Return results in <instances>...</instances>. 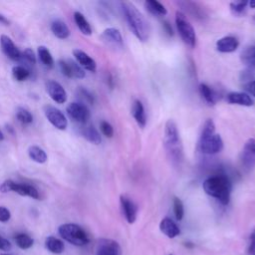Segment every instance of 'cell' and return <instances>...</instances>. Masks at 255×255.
<instances>
[{"instance_id":"4316f807","label":"cell","mask_w":255,"mask_h":255,"mask_svg":"<svg viewBox=\"0 0 255 255\" xmlns=\"http://www.w3.org/2000/svg\"><path fill=\"white\" fill-rule=\"evenodd\" d=\"M45 247L50 252H52L54 254H60L65 249L64 243L60 239H58V238H56L54 236H49V237L46 238V240H45Z\"/></svg>"},{"instance_id":"681fc988","label":"cell","mask_w":255,"mask_h":255,"mask_svg":"<svg viewBox=\"0 0 255 255\" xmlns=\"http://www.w3.org/2000/svg\"><path fill=\"white\" fill-rule=\"evenodd\" d=\"M0 255H10V254H8V253H2V254H0Z\"/></svg>"},{"instance_id":"60d3db41","label":"cell","mask_w":255,"mask_h":255,"mask_svg":"<svg viewBox=\"0 0 255 255\" xmlns=\"http://www.w3.org/2000/svg\"><path fill=\"white\" fill-rule=\"evenodd\" d=\"M245 91L247 92V94L249 96H253L255 97V80L249 81L245 86H244Z\"/></svg>"},{"instance_id":"e575fe53","label":"cell","mask_w":255,"mask_h":255,"mask_svg":"<svg viewBox=\"0 0 255 255\" xmlns=\"http://www.w3.org/2000/svg\"><path fill=\"white\" fill-rule=\"evenodd\" d=\"M173 212L177 220H181L184 215V207L182 201L178 197L173 198Z\"/></svg>"},{"instance_id":"ee69618b","label":"cell","mask_w":255,"mask_h":255,"mask_svg":"<svg viewBox=\"0 0 255 255\" xmlns=\"http://www.w3.org/2000/svg\"><path fill=\"white\" fill-rule=\"evenodd\" d=\"M11 179H7L5 180L1 185H0V191L2 193H6V192H9L11 191Z\"/></svg>"},{"instance_id":"f35d334b","label":"cell","mask_w":255,"mask_h":255,"mask_svg":"<svg viewBox=\"0 0 255 255\" xmlns=\"http://www.w3.org/2000/svg\"><path fill=\"white\" fill-rule=\"evenodd\" d=\"M78 92H79V96H81V98L84 99L85 102L89 103L90 105L94 104V96L89 91H87L86 89L81 88V89H79Z\"/></svg>"},{"instance_id":"b9f144b4","label":"cell","mask_w":255,"mask_h":255,"mask_svg":"<svg viewBox=\"0 0 255 255\" xmlns=\"http://www.w3.org/2000/svg\"><path fill=\"white\" fill-rule=\"evenodd\" d=\"M12 248L11 246V243L4 237H2L0 235V250H3V251H10Z\"/></svg>"},{"instance_id":"f1b7e54d","label":"cell","mask_w":255,"mask_h":255,"mask_svg":"<svg viewBox=\"0 0 255 255\" xmlns=\"http://www.w3.org/2000/svg\"><path fill=\"white\" fill-rule=\"evenodd\" d=\"M38 57L41 63L47 68H52L54 66V60L50 51L45 46L38 47Z\"/></svg>"},{"instance_id":"816d5d0a","label":"cell","mask_w":255,"mask_h":255,"mask_svg":"<svg viewBox=\"0 0 255 255\" xmlns=\"http://www.w3.org/2000/svg\"><path fill=\"white\" fill-rule=\"evenodd\" d=\"M169 255H172V254H169Z\"/></svg>"},{"instance_id":"e0dca14e","label":"cell","mask_w":255,"mask_h":255,"mask_svg":"<svg viewBox=\"0 0 255 255\" xmlns=\"http://www.w3.org/2000/svg\"><path fill=\"white\" fill-rule=\"evenodd\" d=\"M73 55L77 61V63L85 70H88L90 72H95L97 69V64L93 58H91L86 52L75 49L73 51Z\"/></svg>"},{"instance_id":"f546056e","label":"cell","mask_w":255,"mask_h":255,"mask_svg":"<svg viewBox=\"0 0 255 255\" xmlns=\"http://www.w3.org/2000/svg\"><path fill=\"white\" fill-rule=\"evenodd\" d=\"M15 242L17 244L18 247H20L21 249H28L30 247H32L34 240L27 234L25 233H18L15 236Z\"/></svg>"},{"instance_id":"5b68a950","label":"cell","mask_w":255,"mask_h":255,"mask_svg":"<svg viewBox=\"0 0 255 255\" xmlns=\"http://www.w3.org/2000/svg\"><path fill=\"white\" fill-rule=\"evenodd\" d=\"M175 25L183 43L190 48H194L196 45L195 30L185 14L179 10L175 13Z\"/></svg>"},{"instance_id":"f6af8a7d","label":"cell","mask_w":255,"mask_h":255,"mask_svg":"<svg viewBox=\"0 0 255 255\" xmlns=\"http://www.w3.org/2000/svg\"><path fill=\"white\" fill-rule=\"evenodd\" d=\"M163 27H164V30L166 31V33L169 35V36H172V28H171V26L167 23V22H164L163 23Z\"/></svg>"},{"instance_id":"4fadbf2b","label":"cell","mask_w":255,"mask_h":255,"mask_svg":"<svg viewBox=\"0 0 255 255\" xmlns=\"http://www.w3.org/2000/svg\"><path fill=\"white\" fill-rule=\"evenodd\" d=\"M0 45L2 52L11 60L13 61H18L21 58V52L20 50L16 47L14 42L10 37L7 35H1L0 37Z\"/></svg>"},{"instance_id":"ab89813d","label":"cell","mask_w":255,"mask_h":255,"mask_svg":"<svg viewBox=\"0 0 255 255\" xmlns=\"http://www.w3.org/2000/svg\"><path fill=\"white\" fill-rule=\"evenodd\" d=\"M11 217V213L8 208L0 206V222H7Z\"/></svg>"},{"instance_id":"7a4b0ae2","label":"cell","mask_w":255,"mask_h":255,"mask_svg":"<svg viewBox=\"0 0 255 255\" xmlns=\"http://www.w3.org/2000/svg\"><path fill=\"white\" fill-rule=\"evenodd\" d=\"M205 193L217 199L222 205H227L230 200L232 185L229 178L223 174L206 178L202 184Z\"/></svg>"},{"instance_id":"7dc6e473","label":"cell","mask_w":255,"mask_h":255,"mask_svg":"<svg viewBox=\"0 0 255 255\" xmlns=\"http://www.w3.org/2000/svg\"><path fill=\"white\" fill-rule=\"evenodd\" d=\"M0 22H3V23H7V20L4 18V16H2L0 14Z\"/></svg>"},{"instance_id":"bcb514c9","label":"cell","mask_w":255,"mask_h":255,"mask_svg":"<svg viewBox=\"0 0 255 255\" xmlns=\"http://www.w3.org/2000/svg\"><path fill=\"white\" fill-rule=\"evenodd\" d=\"M248 5L251 7V8H255V0H251L248 2Z\"/></svg>"},{"instance_id":"d590c367","label":"cell","mask_w":255,"mask_h":255,"mask_svg":"<svg viewBox=\"0 0 255 255\" xmlns=\"http://www.w3.org/2000/svg\"><path fill=\"white\" fill-rule=\"evenodd\" d=\"M212 133H215V124H214L213 120L207 119L203 124L200 135H208V134H212Z\"/></svg>"},{"instance_id":"9c48e42d","label":"cell","mask_w":255,"mask_h":255,"mask_svg":"<svg viewBox=\"0 0 255 255\" xmlns=\"http://www.w3.org/2000/svg\"><path fill=\"white\" fill-rule=\"evenodd\" d=\"M45 116L49 123L54 126L58 129H66L68 127V121L65 117V115L57 108L52 107V106H47L45 107L44 110Z\"/></svg>"},{"instance_id":"5bb4252c","label":"cell","mask_w":255,"mask_h":255,"mask_svg":"<svg viewBox=\"0 0 255 255\" xmlns=\"http://www.w3.org/2000/svg\"><path fill=\"white\" fill-rule=\"evenodd\" d=\"M215 46L220 53H232L239 47V41L234 36H224L216 41Z\"/></svg>"},{"instance_id":"1f68e13d","label":"cell","mask_w":255,"mask_h":255,"mask_svg":"<svg viewBox=\"0 0 255 255\" xmlns=\"http://www.w3.org/2000/svg\"><path fill=\"white\" fill-rule=\"evenodd\" d=\"M68 61V65L71 71V75L72 78H77V79H83L85 78V72L84 69L75 61L73 60H67Z\"/></svg>"},{"instance_id":"836d02e7","label":"cell","mask_w":255,"mask_h":255,"mask_svg":"<svg viewBox=\"0 0 255 255\" xmlns=\"http://www.w3.org/2000/svg\"><path fill=\"white\" fill-rule=\"evenodd\" d=\"M248 1H233L230 2V10L234 15H242L245 12Z\"/></svg>"},{"instance_id":"d6986e66","label":"cell","mask_w":255,"mask_h":255,"mask_svg":"<svg viewBox=\"0 0 255 255\" xmlns=\"http://www.w3.org/2000/svg\"><path fill=\"white\" fill-rule=\"evenodd\" d=\"M131 114L136 122L137 126L143 128L146 125V115L144 111V107L139 100H134L131 106Z\"/></svg>"},{"instance_id":"7bdbcfd3","label":"cell","mask_w":255,"mask_h":255,"mask_svg":"<svg viewBox=\"0 0 255 255\" xmlns=\"http://www.w3.org/2000/svg\"><path fill=\"white\" fill-rule=\"evenodd\" d=\"M248 253L250 255H255V229L250 235V244L248 247Z\"/></svg>"},{"instance_id":"cb8c5ba5","label":"cell","mask_w":255,"mask_h":255,"mask_svg":"<svg viewBox=\"0 0 255 255\" xmlns=\"http://www.w3.org/2000/svg\"><path fill=\"white\" fill-rule=\"evenodd\" d=\"M144 7L148 13L156 17L165 16L167 14L166 8L161 3L155 0H146L144 2Z\"/></svg>"},{"instance_id":"8d00e7d4","label":"cell","mask_w":255,"mask_h":255,"mask_svg":"<svg viewBox=\"0 0 255 255\" xmlns=\"http://www.w3.org/2000/svg\"><path fill=\"white\" fill-rule=\"evenodd\" d=\"M20 60L30 64V65H35L36 64V56L34 52L31 49H26L21 53V58Z\"/></svg>"},{"instance_id":"7c38bea8","label":"cell","mask_w":255,"mask_h":255,"mask_svg":"<svg viewBox=\"0 0 255 255\" xmlns=\"http://www.w3.org/2000/svg\"><path fill=\"white\" fill-rule=\"evenodd\" d=\"M46 91L50 98L58 103V104H64L67 101V92L62 87V85L56 81L50 80L46 83Z\"/></svg>"},{"instance_id":"d4e9b609","label":"cell","mask_w":255,"mask_h":255,"mask_svg":"<svg viewBox=\"0 0 255 255\" xmlns=\"http://www.w3.org/2000/svg\"><path fill=\"white\" fill-rule=\"evenodd\" d=\"M82 135L90 142L94 144H100L102 141V137L99 133V131L96 129V128L92 125H88L82 128L81 130Z\"/></svg>"},{"instance_id":"74e56055","label":"cell","mask_w":255,"mask_h":255,"mask_svg":"<svg viewBox=\"0 0 255 255\" xmlns=\"http://www.w3.org/2000/svg\"><path fill=\"white\" fill-rule=\"evenodd\" d=\"M100 129H101L102 133H103L106 137H109V138L113 137V135H114V128H113V126H112L110 123H108L107 121H102V122L100 123Z\"/></svg>"},{"instance_id":"ba28073f","label":"cell","mask_w":255,"mask_h":255,"mask_svg":"<svg viewBox=\"0 0 255 255\" xmlns=\"http://www.w3.org/2000/svg\"><path fill=\"white\" fill-rule=\"evenodd\" d=\"M240 160L246 169L255 167V138L250 137L245 141L240 153Z\"/></svg>"},{"instance_id":"52a82bcc","label":"cell","mask_w":255,"mask_h":255,"mask_svg":"<svg viewBox=\"0 0 255 255\" xmlns=\"http://www.w3.org/2000/svg\"><path fill=\"white\" fill-rule=\"evenodd\" d=\"M66 112L70 117V119L82 125H86L91 116L88 107L85 104L79 103V102H74L69 104L66 109Z\"/></svg>"},{"instance_id":"3957f363","label":"cell","mask_w":255,"mask_h":255,"mask_svg":"<svg viewBox=\"0 0 255 255\" xmlns=\"http://www.w3.org/2000/svg\"><path fill=\"white\" fill-rule=\"evenodd\" d=\"M164 147L173 163L182 161L183 147L177 126L173 120H168L164 126Z\"/></svg>"},{"instance_id":"8992f818","label":"cell","mask_w":255,"mask_h":255,"mask_svg":"<svg viewBox=\"0 0 255 255\" xmlns=\"http://www.w3.org/2000/svg\"><path fill=\"white\" fill-rule=\"evenodd\" d=\"M198 148L204 154H216L223 149V139L218 133L200 135L198 140Z\"/></svg>"},{"instance_id":"2e32d148","label":"cell","mask_w":255,"mask_h":255,"mask_svg":"<svg viewBox=\"0 0 255 255\" xmlns=\"http://www.w3.org/2000/svg\"><path fill=\"white\" fill-rule=\"evenodd\" d=\"M102 37L109 45L114 46L116 48H122L124 45L123 36H122L120 30L117 28L110 27V28L105 29L102 34Z\"/></svg>"},{"instance_id":"603a6c76","label":"cell","mask_w":255,"mask_h":255,"mask_svg":"<svg viewBox=\"0 0 255 255\" xmlns=\"http://www.w3.org/2000/svg\"><path fill=\"white\" fill-rule=\"evenodd\" d=\"M51 31L59 39H67L70 36V30L67 24L59 19L52 22Z\"/></svg>"},{"instance_id":"9a60e30c","label":"cell","mask_w":255,"mask_h":255,"mask_svg":"<svg viewBox=\"0 0 255 255\" xmlns=\"http://www.w3.org/2000/svg\"><path fill=\"white\" fill-rule=\"evenodd\" d=\"M226 102L230 105H238L243 107H251L254 104L252 98L244 92H231L227 94Z\"/></svg>"},{"instance_id":"277c9868","label":"cell","mask_w":255,"mask_h":255,"mask_svg":"<svg viewBox=\"0 0 255 255\" xmlns=\"http://www.w3.org/2000/svg\"><path fill=\"white\" fill-rule=\"evenodd\" d=\"M58 232L60 236L69 243L76 246H84L89 243L87 232L78 224L65 223L59 226Z\"/></svg>"},{"instance_id":"83f0119b","label":"cell","mask_w":255,"mask_h":255,"mask_svg":"<svg viewBox=\"0 0 255 255\" xmlns=\"http://www.w3.org/2000/svg\"><path fill=\"white\" fill-rule=\"evenodd\" d=\"M28 154L32 160L38 163H44L47 161L48 158L45 150L37 145H31L28 148Z\"/></svg>"},{"instance_id":"6da1fadb","label":"cell","mask_w":255,"mask_h":255,"mask_svg":"<svg viewBox=\"0 0 255 255\" xmlns=\"http://www.w3.org/2000/svg\"><path fill=\"white\" fill-rule=\"evenodd\" d=\"M121 9L131 33L140 42H145L149 37V26L142 14L129 2H122Z\"/></svg>"},{"instance_id":"30bf717a","label":"cell","mask_w":255,"mask_h":255,"mask_svg":"<svg viewBox=\"0 0 255 255\" xmlns=\"http://www.w3.org/2000/svg\"><path fill=\"white\" fill-rule=\"evenodd\" d=\"M96 255H122V248L116 240L101 238L97 243Z\"/></svg>"},{"instance_id":"7402d4cb","label":"cell","mask_w":255,"mask_h":255,"mask_svg":"<svg viewBox=\"0 0 255 255\" xmlns=\"http://www.w3.org/2000/svg\"><path fill=\"white\" fill-rule=\"evenodd\" d=\"M198 90H199L200 96L202 97V99L206 104H208L209 106H214L216 104L218 96H217V93L212 88H210L206 84L201 83L198 87Z\"/></svg>"},{"instance_id":"f907efd6","label":"cell","mask_w":255,"mask_h":255,"mask_svg":"<svg viewBox=\"0 0 255 255\" xmlns=\"http://www.w3.org/2000/svg\"><path fill=\"white\" fill-rule=\"evenodd\" d=\"M254 21H255V17H254Z\"/></svg>"},{"instance_id":"8fae6325","label":"cell","mask_w":255,"mask_h":255,"mask_svg":"<svg viewBox=\"0 0 255 255\" xmlns=\"http://www.w3.org/2000/svg\"><path fill=\"white\" fill-rule=\"evenodd\" d=\"M120 202H121L122 211L126 220L129 224H132L135 221L136 215H137V207L135 203L128 196L125 194H122L120 196Z\"/></svg>"},{"instance_id":"ac0fdd59","label":"cell","mask_w":255,"mask_h":255,"mask_svg":"<svg viewBox=\"0 0 255 255\" xmlns=\"http://www.w3.org/2000/svg\"><path fill=\"white\" fill-rule=\"evenodd\" d=\"M11 191H14L22 196H29L34 199L39 198V191L37 188L31 184L27 183H18L11 181Z\"/></svg>"},{"instance_id":"44dd1931","label":"cell","mask_w":255,"mask_h":255,"mask_svg":"<svg viewBox=\"0 0 255 255\" xmlns=\"http://www.w3.org/2000/svg\"><path fill=\"white\" fill-rule=\"evenodd\" d=\"M240 60L249 70H255V45H250L244 48L240 54Z\"/></svg>"},{"instance_id":"ffe728a7","label":"cell","mask_w":255,"mask_h":255,"mask_svg":"<svg viewBox=\"0 0 255 255\" xmlns=\"http://www.w3.org/2000/svg\"><path fill=\"white\" fill-rule=\"evenodd\" d=\"M159 229L168 238H174L180 233L177 224L168 217H164L163 219H161L159 223Z\"/></svg>"},{"instance_id":"c3c4849f","label":"cell","mask_w":255,"mask_h":255,"mask_svg":"<svg viewBox=\"0 0 255 255\" xmlns=\"http://www.w3.org/2000/svg\"><path fill=\"white\" fill-rule=\"evenodd\" d=\"M4 139V134H3V132L0 130V140H3Z\"/></svg>"},{"instance_id":"d6a6232c","label":"cell","mask_w":255,"mask_h":255,"mask_svg":"<svg viewBox=\"0 0 255 255\" xmlns=\"http://www.w3.org/2000/svg\"><path fill=\"white\" fill-rule=\"evenodd\" d=\"M16 118L20 123L25 124V125L31 124L33 122L32 114L28 110L21 108V107H19L16 111Z\"/></svg>"},{"instance_id":"4dcf8cb0","label":"cell","mask_w":255,"mask_h":255,"mask_svg":"<svg viewBox=\"0 0 255 255\" xmlns=\"http://www.w3.org/2000/svg\"><path fill=\"white\" fill-rule=\"evenodd\" d=\"M12 74H13L14 79L19 82H23V81L27 80L30 76V72L28 71V69L21 65L14 66L12 69Z\"/></svg>"},{"instance_id":"484cf974","label":"cell","mask_w":255,"mask_h":255,"mask_svg":"<svg viewBox=\"0 0 255 255\" xmlns=\"http://www.w3.org/2000/svg\"><path fill=\"white\" fill-rule=\"evenodd\" d=\"M74 21L77 25V27L79 28V30L84 34V35H91L92 34V27L90 25V23L87 21V19L85 18V16L80 13V12H75L74 13Z\"/></svg>"}]
</instances>
